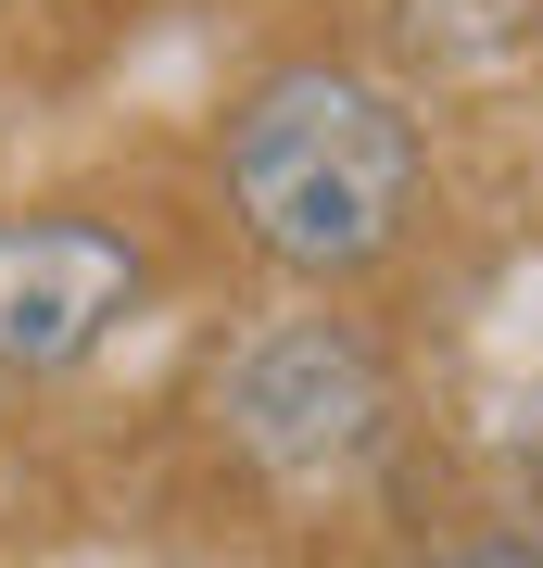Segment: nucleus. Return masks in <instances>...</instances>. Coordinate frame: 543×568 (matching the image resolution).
I'll return each mask as SVG.
<instances>
[{
  "instance_id": "obj_1",
  "label": "nucleus",
  "mask_w": 543,
  "mask_h": 568,
  "mask_svg": "<svg viewBox=\"0 0 543 568\" xmlns=\"http://www.w3.org/2000/svg\"><path fill=\"white\" fill-rule=\"evenodd\" d=\"M215 190L241 215V241L279 265V278H366L380 253H404L430 190L418 114L392 102L354 63H279L253 77L215 126Z\"/></svg>"
},
{
  "instance_id": "obj_2",
  "label": "nucleus",
  "mask_w": 543,
  "mask_h": 568,
  "mask_svg": "<svg viewBox=\"0 0 543 568\" xmlns=\"http://www.w3.org/2000/svg\"><path fill=\"white\" fill-rule=\"evenodd\" d=\"M392 417H404V379L354 316H279L215 379V429L265 493H354L392 455Z\"/></svg>"
},
{
  "instance_id": "obj_3",
  "label": "nucleus",
  "mask_w": 543,
  "mask_h": 568,
  "mask_svg": "<svg viewBox=\"0 0 543 568\" xmlns=\"http://www.w3.org/2000/svg\"><path fill=\"white\" fill-rule=\"evenodd\" d=\"M140 316V241L101 215H0V379H63Z\"/></svg>"
},
{
  "instance_id": "obj_4",
  "label": "nucleus",
  "mask_w": 543,
  "mask_h": 568,
  "mask_svg": "<svg viewBox=\"0 0 543 568\" xmlns=\"http://www.w3.org/2000/svg\"><path fill=\"white\" fill-rule=\"evenodd\" d=\"M392 26H404L418 63H493V51L531 39V0H404Z\"/></svg>"
},
{
  "instance_id": "obj_5",
  "label": "nucleus",
  "mask_w": 543,
  "mask_h": 568,
  "mask_svg": "<svg viewBox=\"0 0 543 568\" xmlns=\"http://www.w3.org/2000/svg\"><path fill=\"white\" fill-rule=\"evenodd\" d=\"M531 443H543V405H531Z\"/></svg>"
}]
</instances>
